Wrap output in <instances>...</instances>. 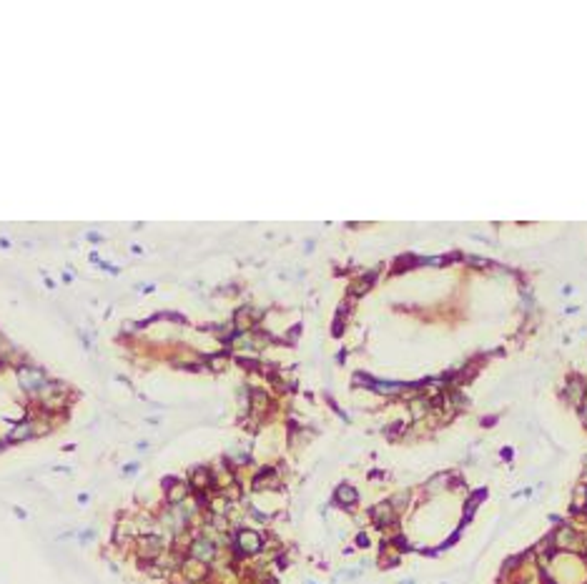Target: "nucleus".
Listing matches in <instances>:
<instances>
[{
    "mask_svg": "<svg viewBox=\"0 0 587 584\" xmlns=\"http://www.w3.org/2000/svg\"><path fill=\"white\" fill-rule=\"evenodd\" d=\"M213 554H216V547H213L208 539H196V542L191 544V556L199 559V562H211Z\"/></svg>",
    "mask_w": 587,
    "mask_h": 584,
    "instance_id": "nucleus-1",
    "label": "nucleus"
},
{
    "mask_svg": "<svg viewBox=\"0 0 587 584\" xmlns=\"http://www.w3.org/2000/svg\"><path fill=\"white\" fill-rule=\"evenodd\" d=\"M238 549H241L243 554H254V552H259V549H261V539H259V534H254V531H241V534H238Z\"/></svg>",
    "mask_w": 587,
    "mask_h": 584,
    "instance_id": "nucleus-2",
    "label": "nucleus"
},
{
    "mask_svg": "<svg viewBox=\"0 0 587 584\" xmlns=\"http://www.w3.org/2000/svg\"><path fill=\"white\" fill-rule=\"evenodd\" d=\"M18 376H20V384H23L26 389H38V386L43 384L40 371H33V369H20V371H18Z\"/></svg>",
    "mask_w": 587,
    "mask_h": 584,
    "instance_id": "nucleus-3",
    "label": "nucleus"
},
{
    "mask_svg": "<svg viewBox=\"0 0 587 584\" xmlns=\"http://www.w3.org/2000/svg\"><path fill=\"white\" fill-rule=\"evenodd\" d=\"M336 499H339L341 504H347V506H349V504H354V501H356V492H354L352 487L341 484V487L336 489Z\"/></svg>",
    "mask_w": 587,
    "mask_h": 584,
    "instance_id": "nucleus-4",
    "label": "nucleus"
},
{
    "mask_svg": "<svg viewBox=\"0 0 587 584\" xmlns=\"http://www.w3.org/2000/svg\"><path fill=\"white\" fill-rule=\"evenodd\" d=\"M374 519H377L379 524H389V522H392V506H389V504L374 506Z\"/></svg>",
    "mask_w": 587,
    "mask_h": 584,
    "instance_id": "nucleus-5",
    "label": "nucleus"
},
{
    "mask_svg": "<svg viewBox=\"0 0 587 584\" xmlns=\"http://www.w3.org/2000/svg\"><path fill=\"white\" fill-rule=\"evenodd\" d=\"M33 434V426L30 424H20L15 431H13V439H28Z\"/></svg>",
    "mask_w": 587,
    "mask_h": 584,
    "instance_id": "nucleus-6",
    "label": "nucleus"
},
{
    "mask_svg": "<svg viewBox=\"0 0 587 584\" xmlns=\"http://www.w3.org/2000/svg\"><path fill=\"white\" fill-rule=\"evenodd\" d=\"M183 497H186V487H183V484H176V487L168 492V499H171V501H181Z\"/></svg>",
    "mask_w": 587,
    "mask_h": 584,
    "instance_id": "nucleus-7",
    "label": "nucleus"
},
{
    "mask_svg": "<svg viewBox=\"0 0 587 584\" xmlns=\"http://www.w3.org/2000/svg\"><path fill=\"white\" fill-rule=\"evenodd\" d=\"M196 484H199V487H206V484H208V474H206L204 469L196 471Z\"/></svg>",
    "mask_w": 587,
    "mask_h": 584,
    "instance_id": "nucleus-8",
    "label": "nucleus"
}]
</instances>
